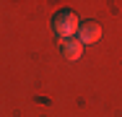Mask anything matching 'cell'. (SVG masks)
Wrapping results in <instances>:
<instances>
[{"instance_id":"1","label":"cell","mask_w":122,"mask_h":117,"mask_svg":"<svg viewBox=\"0 0 122 117\" xmlns=\"http://www.w3.org/2000/svg\"><path fill=\"white\" fill-rule=\"evenodd\" d=\"M78 26H81V21H78V16L73 11H57L55 18H52V29H55V34H57L60 42L73 39L78 34Z\"/></svg>"},{"instance_id":"2","label":"cell","mask_w":122,"mask_h":117,"mask_svg":"<svg viewBox=\"0 0 122 117\" xmlns=\"http://www.w3.org/2000/svg\"><path fill=\"white\" fill-rule=\"evenodd\" d=\"M75 39H78L83 47H86V44H94V42H99V39H101V26H99L96 21H83L81 26H78Z\"/></svg>"},{"instance_id":"3","label":"cell","mask_w":122,"mask_h":117,"mask_svg":"<svg viewBox=\"0 0 122 117\" xmlns=\"http://www.w3.org/2000/svg\"><path fill=\"white\" fill-rule=\"evenodd\" d=\"M60 52H62V57H65V60H78V57L83 55V44L73 37V39L60 42Z\"/></svg>"}]
</instances>
